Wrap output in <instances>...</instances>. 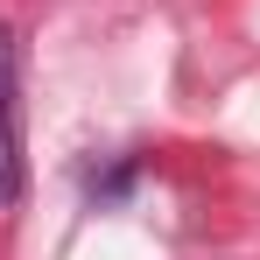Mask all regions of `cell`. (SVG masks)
Returning <instances> with one entry per match:
<instances>
[{"instance_id":"cell-1","label":"cell","mask_w":260,"mask_h":260,"mask_svg":"<svg viewBox=\"0 0 260 260\" xmlns=\"http://www.w3.org/2000/svg\"><path fill=\"white\" fill-rule=\"evenodd\" d=\"M21 183H28V162H21V43H14V28H0V204H21Z\"/></svg>"}]
</instances>
